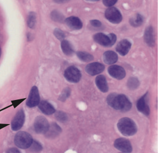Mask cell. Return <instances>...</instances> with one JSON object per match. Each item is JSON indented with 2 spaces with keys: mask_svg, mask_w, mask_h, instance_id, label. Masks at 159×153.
I'll return each instance as SVG.
<instances>
[{
  "mask_svg": "<svg viewBox=\"0 0 159 153\" xmlns=\"http://www.w3.org/2000/svg\"><path fill=\"white\" fill-rule=\"evenodd\" d=\"M118 57L116 52L113 51H107L103 54L104 61L107 65H112L118 61Z\"/></svg>",
  "mask_w": 159,
  "mask_h": 153,
  "instance_id": "ffe728a7",
  "label": "cell"
},
{
  "mask_svg": "<svg viewBox=\"0 0 159 153\" xmlns=\"http://www.w3.org/2000/svg\"><path fill=\"white\" fill-rule=\"evenodd\" d=\"M38 106L41 112L43 113L45 115H51L56 112V109L54 107L50 102L47 101H40Z\"/></svg>",
  "mask_w": 159,
  "mask_h": 153,
  "instance_id": "2e32d148",
  "label": "cell"
},
{
  "mask_svg": "<svg viewBox=\"0 0 159 153\" xmlns=\"http://www.w3.org/2000/svg\"><path fill=\"white\" fill-rule=\"evenodd\" d=\"M54 34L59 40L61 41H63L65 38V34L64 32L59 29H56L54 30Z\"/></svg>",
  "mask_w": 159,
  "mask_h": 153,
  "instance_id": "f546056e",
  "label": "cell"
},
{
  "mask_svg": "<svg viewBox=\"0 0 159 153\" xmlns=\"http://www.w3.org/2000/svg\"><path fill=\"white\" fill-rule=\"evenodd\" d=\"M90 24L94 27L98 28V27H101V25H102V23L98 20H92L90 21Z\"/></svg>",
  "mask_w": 159,
  "mask_h": 153,
  "instance_id": "1f68e13d",
  "label": "cell"
},
{
  "mask_svg": "<svg viewBox=\"0 0 159 153\" xmlns=\"http://www.w3.org/2000/svg\"><path fill=\"white\" fill-rule=\"evenodd\" d=\"M108 72L111 77L117 80H122L126 75L124 69L118 65H111L108 68Z\"/></svg>",
  "mask_w": 159,
  "mask_h": 153,
  "instance_id": "7c38bea8",
  "label": "cell"
},
{
  "mask_svg": "<svg viewBox=\"0 0 159 153\" xmlns=\"http://www.w3.org/2000/svg\"><path fill=\"white\" fill-rule=\"evenodd\" d=\"M29 148H30L31 151H32L33 153H38V152H40V151L42 150V146L39 142L33 140V143L30 146Z\"/></svg>",
  "mask_w": 159,
  "mask_h": 153,
  "instance_id": "4316f807",
  "label": "cell"
},
{
  "mask_svg": "<svg viewBox=\"0 0 159 153\" xmlns=\"http://www.w3.org/2000/svg\"><path fill=\"white\" fill-rule=\"evenodd\" d=\"M51 19L56 22H62L64 20L63 15L57 10H54L51 12Z\"/></svg>",
  "mask_w": 159,
  "mask_h": 153,
  "instance_id": "d4e9b609",
  "label": "cell"
},
{
  "mask_svg": "<svg viewBox=\"0 0 159 153\" xmlns=\"http://www.w3.org/2000/svg\"><path fill=\"white\" fill-rule=\"evenodd\" d=\"M95 83L98 88L101 92H104V93L108 92L109 86L107 84L106 79L104 75H101L97 77V78L95 79Z\"/></svg>",
  "mask_w": 159,
  "mask_h": 153,
  "instance_id": "d6986e66",
  "label": "cell"
},
{
  "mask_svg": "<svg viewBox=\"0 0 159 153\" xmlns=\"http://www.w3.org/2000/svg\"><path fill=\"white\" fill-rule=\"evenodd\" d=\"M115 147L123 153H131L133 150L132 145L129 140L124 138H119L115 141Z\"/></svg>",
  "mask_w": 159,
  "mask_h": 153,
  "instance_id": "30bf717a",
  "label": "cell"
},
{
  "mask_svg": "<svg viewBox=\"0 0 159 153\" xmlns=\"http://www.w3.org/2000/svg\"><path fill=\"white\" fill-rule=\"evenodd\" d=\"M117 126L119 132L126 136H133L138 130L135 123L129 118H121L118 121Z\"/></svg>",
  "mask_w": 159,
  "mask_h": 153,
  "instance_id": "7a4b0ae2",
  "label": "cell"
},
{
  "mask_svg": "<svg viewBox=\"0 0 159 153\" xmlns=\"http://www.w3.org/2000/svg\"><path fill=\"white\" fill-rule=\"evenodd\" d=\"M139 80L136 77H131L127 82V86L131 90L136 89L139 86Z\"/></svg>",
  "mask_w": 159,
  "mask_h": 153,
  "instance_id": "cb8c5ba5",
  "label": "cell"
},
{
  "mask_svg": "<svg viewBox=\"0 0 159 153\" xmlns=\"http://www.w3.org/2000/svg\"><path fill=\"white\" fill-rule=\"evenodd\" d=\"M36 21V17L35 13L34 12H30L27 20L28 27L30 29H33L35 26Z\"/></svg>",
  "mask_w": 159,
  "mask_h": 153,
  "instance_id": "484cf974",
  "label": "cell"
},
{
  "mask_svg": "<svg viewBox=\"0 0 159 153\" xmlns=\"http://www.w3.org/2000/svg\"><path fill=\"white\" fill-rule=\"evenodd\" d=\"M143 20V17L141 15L138 14L134 18H132L129 20V23L133 27H138L142 24Z\"/></svg>",
  "mask_w": 159,
  "mask_h": 153,
  "instance_id": "603a6c76",
  "label": "cell"
},
{
  "mask_svg": "<svg viewBox=\"0 0 159 153\" xmlns=\"http://www.w3.org/2000/svg\"><path fill=\"white\" fill-rule=\"evenodd\" d=\"M104 66L100 63L94 62L88 65L86 67V72L90 75H98L104 70Z\"/></svg>",
  "mask_w": 159,
  "mask_h": 153,
  "instance_id": "4fadbf2b",
  "label": "cell"
},
{
  "mask_svg": "<svg viewBox=\"0 0 159 153\" xmlns=\"http://www.w3.org/2000/svg\"><path fill=\"white\" fill-rule=\"evenodd\" d=\"M144 40L146 43L151 47L155 45V39L154 37V31L152 27H148L146 29L144 33Z\"/></svg>",
  "mask_w": 159,
  "mask_h": 153,
  "instance_id": "ac0fdd59",
  "label": "cell"
},
{
  "mask_svg": "<svg viewBox=\"0 0 159 153\" xmlns=\"http://www.w3.org/2000/svg\"><path fill=\"white\" fill-rule=\"evenodd\" d=\"M131 47V43L127 39H123L120 41L116 45V50L121 56H125L129 52Z\"/></svg>",
  "mask_w": 159,
  "mask_h": 153,
  "instance_id": "9a60e30c",
  "label": "cell"
},
{
  "mask_svg": "<svg viewBox=\"0 0 159 153\" xmlns=\"http://www.w3.org/2000/svg\"><path fill=\"white\" fill-rule=\"evenodd\" d=\"M33 126L36 133L45 134L49 128L50 124L46 118L42 116H39L35 119Z\"/></svg>",
  "mask_w": 159,
  "mask_h": 153,
  "instance_id": "5b68a950",
  "label": "cell"
},
{
  "mask_svg": "<svg viewBox=\"0 0 159 153\" xmlns=\"http://www.w3.org/2000/svg\"><path fill=\"white\" fill-rule=\"evenodd\" d=\"M6 153H21L20 150L16 148H10L7 150Z\"/></svg>",
  "mask_w": 159,
  "mask_h": 153,
  "instance_id": "d6a6232c",
  "label": "cell"
},
{
  "mask_svg": "<svg viewBox=\"0 0 159 153\" xmlns=\"http://www.w3.org/2000/svg\"><path fill=\"white\" fill-rule=\"evenodd\" d=\"M105 17L110 22L119 24L122 20V16L118 9L110 7L105 11Z\"/></svg>",
  "mask_w": 159,
  "mask_h": 153,
  "instance_id": "9c48e42d",
  "label": "cell"
},
{
  "mask_svg": "<svg viewBox=\"0 0 159 153\" xmlns=\"http://www.w3.org/2000/svg\"><path fill=\"white\" fill-rule=\"evenodd\" d=\"M40 102L39 92L38 88L35 86L31 89L29 97L26 101V105L30 108L34 107L39 105Z\"/></svg>",
  "mask_w": 159,
  "mask_h": 153,
  "instance_id": "ba28073f",
  "label": "cell"
},
{
  "mask_svg": "<svg viewBox=\"0 0 159 153\" xmlns=\"http://www.w3.org/2000/svg\"><path fill=\"white\" fill-rule=\"evenodd\" d=\"M1 48H0V57H1Z\"/></svg>",
  "mask_w": 159,
  "mask_h": 153,
  "instance_id": "d590c367",
  "label": "cell"
},
{
  "mask_svg": "<svg viewBox=\"0 0 159 153\" xmlns=\"http://www.w3.org/2000/svg\"><path fill=\"white\" fill-rule=\"evenodd\" d=\"M53 1L56 3H64L68 1L69 0H53Z\"/></svg>",
  "mask_w": 159,
  "mask_h": 153,
  "instance_id": "836d02e7",
  "label": "cell"
},
{
  "mask_svg": "<svg viewBox=\"0 0 159 153\" xmlns=\"http://www.w3.org/2000/svg\"><path fill=\"white\" fill-rule=\"evenodd\" d=\"M66 25L73 30H79L82 29L83 23L79 18L75 16H70L65 20Z\"/></svg>",
  "mask_w": 159,
  "mask_h": 153,
  "instance_id": "5bb4252c",
  "label": "cell"
},
{
  "mask_svg": "<svg viewBox=\"0 0 159 153\" xmlns=\"http://www.w3.org/2000/svg\"><path fill=\"white\" fill-rule=\"evenodd\" d=\"M55 116H56V119L61 123H64V122L66 121L68 119L67 115L65 113L61 112V111H59L56 113Z\"/></svg>",
  "mask_w": 159,
  "mask_h": 153,
  "instance_id": "83f0119b",
  "label": "cell"
},
{
  "mask_svg": "<svg viewBox=\"0 0 159 153\" xmlns=\"http://www.w3.org/2000/svg\"><path fill=\"white\" fill-rule=\"evenodd\" d=\"M107 102L110 107L121 112H128L131 109L132 104L129 99L123 94L111 93L107 98Z\"/></svg>",
  "mask_w": 159,
  "mask_h": 153,
  "instance_id": "6da1fadb",
  "label": "cell"
},
{
  "mask_svg": "<svg viewBox=\"0 0 159 153\" xmlns=\"http://www.w3.org/2000/svg\"><path fill=\"white\" fill-rule=\"evenodd\" d=\"M61 48L63 52L66 56H70L74 53V49L69 41L66 40L61 41Z\"/></svg>",
  "mask_w": 159,
  "mask_h": 153,
  "instance_id": "44dd1931",
  "label": "cell"
},
{
  "mask_svg": "<svg viewBox=\"0 0 159 153\" xmlns=\"http://www.w3.org/2000/svg\"><path fill=\"white\" fill-rule=\"evenodd\" d=\"M93 39L100 45L110 47L115 43L116 41V36L113 33L106 35L104 33H99L93 36Z\"/></svg>",
  "mask_w": 159,
  "mask_h": 153,
  "instance_id": "277c9868",
  "label": "cell"
},
{
  "mask_svg": "<svg viewBox=\"0 0 159 153\" xmlns=\"http://www.w3.org/2000/svg\"><path fill=\"white\" fill-rule=\"evenodd\" d=\"M33 139L31 134L25 132H19L14 137V143L20 149L29 148L33 143Z\"/></svg>",
  "mask_w": 159,
  "mask_h": 153,
  "instance_id": "3957f363",
  "label": "cell"
},
{
  "mask_svg": "<svg viewBox=\"0 0 159 153\" xmlns=\"http://www.w3.org/2000/svg\"><path fill=\"white\" fill-rule=\"evenodd\" d=\"M61 132V128L59 125H58L56 123H52L51 125H50L48 130L45 134L47 137L52 139L59 136Z\"/></svg>",
  "mask_w": 159,
  "mask_h": 153,
  "instance_id": "e0dca14e",
  "label": "cell"
},
{
  "mask_svg": "<svg viewBox=\"0 0 159 153\" xmlns=\"http://www.w3.org/2000/svg\"><path fill=\"white\" fill-rule=\"evenodd\" d=\"M77 55L80 61L84 62H89L93 60V56L86 52L79 51L77 53Z\"/></svg>",
  "mask_w": 159,
  "mask_h": 153,
  "instance_id": "7402d4cb",
  "label": "cell"
},
{
  "mask_svg": "<svg viewBox=\"0 0 159 153\" xmlns=\"http://www.w3.org/2000/svg\"><path fill=\"white\" fill-rule=\"evenodd\" d=\"M25 115L22 109H20L16 113L11 122V128L13 131H18L22 127L25 123Z\"/></svg>",
  "mask_w": 159,
  "mask_h": 153,
  "instance_id": "52a82bcc",
  "label": "cell"
},
{
  "mask_svg": "<svg viewBox=\"0 0 159 153\" xmlns=\"http://www.w3.org/2000/svg\"><path fill=\"white\" fill-rule=\"evenodd\" d=\"M70 88L65 89V90H63V91L60 95L59 98L60 101H65L66 99L70 97Z\"/></svg>",
  "mask_w": 159,
  "mask_h": 153,
  "instance_id": "f1b7e54d",
  "label": "cell"
},
{
  "mask_svg": "<svg viewBox=\"0 0 159 153\" xmlns=\"http://www.w3.org/2000/svg\"><path fill=\"white\" fill-rule=\"evenodd\" d=\"M148 95L147 92L143 95L137 102V109L140 112L143 113L146 116H148L150 113L149 105L148 102Z\"/></svg>",
  "mask_w": 159,
  "mask_h": 153,
  "instance_id": "8fae6325",
  "label": "cell"
},
{
  "mask_svg": "<svg viewBox=\"0 0 159 153\" xmlns=\"http://www.w3.org/2000/svg\"><path fill=\"white\" fill-rule=\"evenodd\" d=\"M118 0H103V4L106 7H111L115 5Z\"/></svg>",
  "mask_w": 159,
  "mask_h": 153,
  "instance_id": "4dcf8cb0",
  "label": "cell"
},
{
  "mask_svg": "<svg viewBox=\"0 0 159 153\" xmlns=\"http://www.w3.org/2000/svg\"><path fill=\"white\" fill-rule=\"evenodd\" d=\"M87 1H98L99 0H87Z\"/></svg>",
  "mask_w": 159,
  "mask_h": 153,
  "instance_id": "e575fe53",
  "label": "cell"
},
{
  "mask_svg": "<svg viewBox=\"0 0 159 153\" xmlns=\"http://www.w3.org/2000/svg\"><path fill=\"white\" fill-rule=\"evenodd\" d=\"M65 79L70 83H78L81 78V74L79 70L75 66L68 67L64 72Z\"/></svg>",
  "mask_w": 159,
  "mask_h": 153,
  "instance_id": "8992f818",
  "label": "cell"
}]
</instances>
